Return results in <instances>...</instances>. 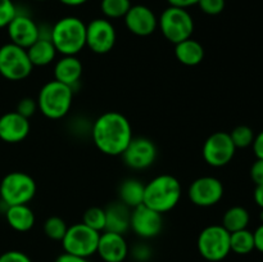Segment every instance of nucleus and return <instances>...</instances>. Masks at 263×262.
<instances>
[{"instance_id": "1", "label": "nucleus", "mask_w": 263, "mask_h": 262, "mask_svg": "<svg viewBox=\"0 0 263 262\" xmlns=\"http://www.w3.org/2000/svg\"><path fill=\"white\" fill-rule=\"evenodd\" d=\"M98 151L110 157L122 156L133 136L131 123L122 113L105 112L95 120L91 130Z\"/></svg>"}, {"instance_id": "2", "label": "nucleus", "mask_w": 263, "mask_h": 262, "mask_svg": "<svg viewBox=\"0 0 263 262\" xmlns=\"http://www.w3.org/2000/svg\"><path fill=\"white\" fill-rule=\"evenodd\" d=\"M182 188L179 180L168 174L153 177L144 190V204L159 213H167L179 204Z\"/></svg>"}, {"instance_id": "3", "label": "nucleus", "mask_w": 263, "mask_h": 262, "mask_svg": "<svg viewBox=\"0 0 263 262\" xmlns=\"http://www.w3.org/2000/svg\"><path fill=\"white\" fill-rule=\"evenodd\" d=\"M49 39L57 53L77 55L86 46V25L77 17H63L51 27Z\"/></svg>"}, {"instance_id": "4", "label": "nucleus", "mask_w": 263, "mask_h": 262, "mask_svg": "<svg viewBox=\"0 0 263 262\" xmlns=\"http://www.w3.org/2000/svg\"><path fill=\"white\" fill-rule=\"evenodd\" d=\"M73 100V90L68 85L51 80L39 91L37 108L46 118L61 120L69 112Z\"/></svg>"}, {"instance_id": "5", "label": "nucleus", "mask_w": 263, "mask_h": 262, "mask_svg": "<svg viewBox=\"0 0 263 262\" xmlns=\"http://www.w3.org/2000/svg\"><path fill=\"white\" fill-rule=\"evenodd\" d=\"M158 27L164 39L176 45L192 38L194 32V20L184 8L170 5L159 15Z\"/></svg>"}, {"instance_id": "6", "label": "nucleus", "mask_w": 263, "mask_h": 262, "mask_svg": "<svg viewBox=\"0 0 263 262\" xmlns=\"http://www.w3.org/2000/svg\"><path fill=\"white\" fill-rule=\"evenodd\" d=\"M36 194V182L26 172H9L0 182V198L7 207L28 204Z\"/></svg>"}, {"instance_id": "7", "label": "nucleus", "mask_w": 263, "mask_h": 262, "mask_svg": "<svg viewBox=\"0 0 263 262\" xmlns=\"http://www.w3.org/2000/svg\"><path fill=\"white\" fill-rule=\"evenodd\" d=\"M198 252L210 262H220L231 252L230 233L222 225H210L199 233Z\"/></svg>"}, {"instance_id": "8", "label": "nucleus", "mask_w": 263, "mask_h": 262, "mask_svg": "<svg viewBox=\"0 0 263 262\" xmlns=\"http://www.w3.org/2000/svg\"><path fill=\"white\" fill-rule=\"evenodd\" d=\"M33 66L27 50L15 44H4L0 48V74L9 81H22L32 72Z\"/></svg>"}, {"instance_id": "9", "label": "nucleus", "mask_w": 263, "mask_h": 262, "mask_svg": "<svg viewBox=\"0 0 263 262\" xmlns=\"http://www.w3.org/2000/svg\"><path fill=\"white\" fill-rule=\"evenodd\" d=\"M99 238L100 233L92 230L85 223H73L67 229L66 235L62 239V246L67 253L89 258L97 253Z\"/></svg>"}, {"instance_id": "10", "label": "nucleus", "mask_w": 263, "mask_h": 262, "mask_svg": "<svg viewBox=\"0 0 263 262\" xmlns=\"http://www.w3.org/2000/svg\"><path fill=\"white\" fill-rule=\"evenodd\" d=\"M236 148L230 134L217 131L207 138L203 144L202 154L205 163L212 167H223L233 161Z\"/></svg>"}, {"instance_id": "11", "label": "nucleus", "mask_w": 263, "mask_h": 262, "mask_svg": "<svg viewBox=\"0 0 263 262\" xmlns=\"http://www.w3.org/2000/svg\"><path fill=\"white\" fill-rule=\"evenodd\" d=\"M187 197L198 207H212L223 197V184L213 176H202L195 179L187 189Z\"/></svg>"}, {"instance_id": "12", "label": "nucleus", "mask_w": 263, "mask_h": 262, "mask_svg": "<svg viewBox=\"0 0 263 262\" xmlns=\"http://www.w3.org/2000/svg\"><path fill=\"white\" fill-rule=\"evenodd\" d=\"M117 39L115 26L107 18H95L86 25V46L97 54H107Z\"/></svg>"}, {"instance_id": "13", "label": "nucleus", "mask_w": 263, "mask_h": 262, "mask_svg": "<svg viewBox=\"0 0 263 262\" xmlns=\"http://www.w3.org/2000/svg\"><path fill=\"white\" fill-rule=\"evenodd\" d=\"M130 229L139 238H156L163 229V215L143 203L131 210Z\"/></svg>"}, {"instance_id": "14", "label": "nucleus", "mask_w": 263, "mask_h": 262, "mask_svg": "<svg viewBox=\"0 0 263 262\" xmlns=\"http://www.w3.org/2000/svg\"><path fill=\"white\" fill-rule=\"evenodd\" d=\"M121 157L130 169L145 170L156 161L157 146L148 138H133Z\"/></svg>"}, {"instance_id": "15", "label": "nucleus", "mask_w": 263, "mask_h": 262, "mask_svg": "<svg viewBox=\"0 0 263 262\" xmlns=\"http://www.w3.org/2000/svg\"><path fill=\"white\" fill-rule=\"evenodd\" d=\"M123 20L126 28L140 38L152 35L158 28V18L146 5H131Z\"/></svg>"}, {"instance_id": "16", "label": "nucleus", "mask_w": 263, "mask_h": 262, "mask_svg": "<svg viewBox=\"0 0 263 262\" xmlns=\"http://www.w3.org/2000/svg\"><path fill=\"white\" fill-rule=\"evenodd\" d=\"M8 36L10 39V43L21 46L23 49H27L32 45L39 38H40V28L36 25L35 21L26 14L17 13L15 17L10 21L7 26Z\"/></svg>"}, {"instance_id": "17", "label": "nucleus", "mask_w": 263, "mask_h": 262, "mask_svg": "<svg viewBox=\"0 0 263 262\" xmlns=\"http://www.w3.org/2000/svg\"><path fill=\"white\" fill-rule=\"evenodd\" d=\"M97 253L104 262H123L128 254V246L122 234L100 233Z\"/></svg>"}, {"instance_id": "18", "label": "nucleus", "mask_w": 263, "mask_h": 262, "mask_svg": "<svg viewBox=\"0 0 263 262\" xmlns=\"http://www.w3.org/2000/svg\"><path fill=\"white\" fill-rule=\"evenodd\" d=\"M30 121L20 113L8 112L0 117V140L17 144L25 140L30 134Z\"/></svg>"}, {"instance_id": "19", "label": "nucleus", "mask_w": 263, "mask_h": 262, "mask_svg": "<svg viewBox=\"0 0 263 262\" xmlns=\"http://www.w3.org/2000/svg\"><path fill=\"white\" fill-rule=\"evenodd\" d=\"M81 61L76 55H62L54 66V80L73 87L82 76Z\"/></svg>"}, {"instance_id": "20", "label": "nucleus", "mask_w": 263, "mask_h": 262, "mask_svg": "<svg viewBox=\"0 0 263 262\" xmlns=\"http://www.w3.org/2000/svg\"><path fill=\"white\" fill-rule=\"evenodd\" d=\"M131 208L121 202L112 203L105 208V229L104 231L125 234L130 229Z\"/></svg>"}, {"instance_id": "21", "label": "nucleus", "mask_w": 263, "mask_h": 262, "mask_svg": "<svg viewBox=\"0 0 263 262\" xmlns=\"http://www.w3.org/2000/svg\"><path fill=\"white\" fill-rule=\"evenodd\" d=\"M5 218L8 225L18 233L30 231L35 225V213L28 204L9 205L5 211Z\"/></svg>"}, {"instance_id": "22", "label": "nucleus", "mask_w": 263, "mask_h": 262, "mask_svg": "<svg viewBox=\"0 0 263 262\" xmlns=\"http://www.w3.org/2000/svg\"><path fill=\"white\" fill-rule=\"evenodd\" d=\"M175 57L184 66H198L204 59V48L193 38L186 39L175 45Z\"/></svg>"}, {"instance_id": "23", "label": "nucleus", "mask_w": 263, "mask_h": 262, "mask_svg": "<svg viewBox=\"0 0 263 262\" xmlns=\"http://www.w3.org/2000/svg\"><path fill=\"white\" fill-rule=\"evenodd\" d=\"M28 58L33 67H45L50 64L57 57V49L49 38H40L27 49Z\"/></svg>"}, {"instance_id": "24", "label": "nucleus", "mask_w": 263, "mask_h": 262, "mask_svg": "<svg viewBox=\"0 0 263 262\" xmlns=\"http://www.w3.org/2000/svg\"><path fill=\"white\" fill-rule=\"evenodd\" d=\"M144 190H145V184H143L140 180L134 177L123 180L118 189L120 202L133 210L144 203Z\"/></svg>"}, {"instance_id": "25", "label": "nucleus", "mask_w": 263, "mask_h": 262, "mask_svg": "<svg viewBox=\"0 0 263 262\" xmlns=\"http://www.w3.org/2000/svg\"><path fill=\"white\" fill-rule=\"evenodd\" d=\"M249 212L241 205H234L229 208L222 217L221 225L229 231V233H235V231L247 229L249 225Z\"/></svg>"}, {"instance_id": "26", "label": "nucleus", "mask_w": 263, "mask_h": 262, "mask_svg": "<svg viewBox=\"0 0 263 262\" xmlns=\"http://www.w3.org/2000/svg\"><path fill=\"white\" fill-rule=\"evenodd\" d=\"M230 249L231 252L240 256H246L254 251L253 233L248 229L230 233Z\"/></svg>"}, {"instance_id": "27", "label": "nucleus", "mask_w": 263, "mask_h": 262, "mask_svg": "<svg viewBox=\"0 0 263 262\" xmlns=\"http://www.w3.org/2000/svg\"><path fill=\"white\" fill-rule=\"evenodd\" d=\"M131 8L130 0H102L100 9L107 20L123 18Z\"/></svg>"}, {"instance_id": "28", "label": "nucleus", "mask_w": 263, "mask_h": 262, "mask_svg": "<svg viewBox=\"0 0 263 262\" xmlns=\"http://www.w3.org/2000/svg\"><path fill=\"white\" fill-rule=\"evenodd\" d=\"M67 229H68V226H67L66 221L58 216H51V217L46 218L43 226L44 234L49 239L55 241H62V239L66 235Z\"/></svg>"}, {"instance_id": "29", "label": "nucleus", "mask_w": 263, "mask_h": 262, "mask_svg": "<svg viewBox=\"0 0 263 262\" xmlns=\"http://www.w3.org/2000/svg\"><path fill=\"white\" fill-rule=\"evenodd\" d=\"M82 223L98 233H103L105 229V210L100 207L87 208L82 216Z\"/></svg>"}, {"instance_id": "30", "label": "nucleus", "mask_w": 263, "mask_h": 262, "mask_svg": "<svg viewBox=\"0 0 263 262\" xmlns=\"http://www.w3.org/2000/svg\"><path fill=\"white\" fill-rule=\"evenodd\" d=\"M254 136L256 135H254L253 130L247 125L236 126V127H234L233 131L230 133V138L236 149L248 148L249 145L253 144Z\"/></svg>"}, {"instance_id": "31", "label": "nucleus", "mask_w": 263, "mask_h": 262, "mask_svg": "<svg viewBox=\"0 0 263 262\" xmlns=\"http://www.w3.org/2000/svg\"><path fill=\"white\" fill-rule=\"evenodd\" d=\"M17 13V8L12 0H0V28L7 27Z\"/></svg>"}, {"instance_id": "32", "label": "nucleus", "mask_w": 263, "mask_h": 262, "mask_svg": "<svg viewBox=\"0 0 263 262\" xmlns=\"http://www.w3.org/2000/svg\"><path fill=\"white\" fill-rule=\"evenodd\" d=\"M198 7L207 15H218L225 9V0H199Z\"/></svg>"}, {"instance_id": "33", "label": "nucleus", "mask_w": 263, "mask_h": 262, "mask_svg": "<svg viewBox=\"0 0 263 262\" xmlns=\"http://www.w3.org/2000/svg\"><path fill=\"white\" fill-rule=\"evenodd\" d=\"M36 110H37V102L35 99H32V98L26 97L18 102L15 112L30 120V117H32L35 115Z\"/></svg>"}, {"instance_id": "34", "label": "nucleus", "mask_w": 263, "mask_h": 262, "mask_svg": "<svg viewBox=\"0 0 263 262\" xmlns=\"http://www.w3.org/2000/svg\"><path fill=\"white\" fill-rule=\"evenodd\" d=\"M0 262H32V259L21 251H8L0 254Z\"/></svg>"}, {"instance_id": "35", "label": "nucleus", "mask_w": 263, "mask_h": 262, "mask_svg": "<svg viewBox=\"0 0 263 262\" xmlns=\"http://www.w3.org/2000/svg\"><path fill=\"white\" fill-rule=\"evenodd\" d=\"M251 177L256 185L263 182V159H257L251 167Z\"/></svg>"}, {"instance_id": "36", "label": "nucleus", "mask_w": 263, "mask_h": 262, "mask_svg": "<svg viewBox=\"0 0 263 262\" xmlns=\"http://www.w3.org/2000/svg\"><path fill=\"white\" fill-rule=\"evenodd\" d=\"M252 146H253V152L256 154L257 159H263V131L254 136Z\"/></svg>"}, {"instance_id": "37", "label": "nucleus", "mask_w": 263, "mask_h": 262, "mask_svg": "<svg viewBox=\"0 0 263 262\" xmlns=\"http://www.w3.org/2000/svg\"><path fill=\"white\" fill-rule=\"evenodd\" d=\"M55 262H89V259L85 258V257H80L76 256V254H71L64 252V253L59 254V256L57 257Z\"/></svg>"}, {"instance_id": "38", "label": "nucleus", "mask_w": 263, "mask_h": 262, "mask_svg": "<svg viewBox=\"0 0 263 262\" xmlns=\"http://www.w3.org/2000/svg\"><path fill=\"white\" fill-rule=\"evenodd\" d=\"M254 238V249L263 253V223L258 226L253 233Z\"/></svg>"}, {"instance_id": "39", "label": "nucleus", "mask_w": 263, "mask_h": 262, "mask_svg": "<svg viewBox=\"0 0 263 262\" xmlns=\"http://www.w3.org/2000/svg\"><path fill=\"white\" fill-rule=\"evenodd\" d=\"M168 4L171 7H177V8H184V9H187V8L193 7V5H197L199 0H167Z\"/></svg>"}, {"instance_id": "40", "label": "nucleus", "mask_w": 263, "mask_h": 262, "mask_svg": "<svg viewBox=\"0 0 263 262\" xmlns=\"http://www.w3.org/2000/svg\"><path fill=\"white\" fill-rule=\"evenodd\" d=\"M149 254H151V252H149V249L146 248L145 246H138L134 249V256H135V258L139 259V261L148 259Z\"/></svg>"}, {"instance_id": "41", "label": "nucleus", "mask_w": 263, "mask_h": 262, "mask_svg": "<svg viewBox=\"0 0 263 262\" xmlns=\"http://www.w3.org/2000/svg\"><path fill=\"white\" fill-rule=\"evenodd\" d=\"M254 202L257 203L258 207L263 208V182L262 184L256 185V189H254Z\"/></svg>"}, {"instance_id": "42", "label": "nucleus", "mask_w": 263, "mask_h": 262, "mask_svg": "<svg viewBox=\"0 0 263 262\" xmlns=\"http://www.w3.org/2000/svg\"><path fill=\"white\" fill-rule=\"evenodd\" d=\"M62 4L67 5V7H80V5L85 4L87 3L89 0H59Z\"/></svg>"}, {"instance_id": "43", "label": "nucleus", "mask_w": 263, "mask_h": 262, "mask_svg": "<svg viewBox=\"0 0 263 262\" xmlns=\"http://www.w3.org/2000/svg\"><path fill=\"white\" fill-rule=\"evenodd\" d=\"M261 213H259V218H261V222L263 223V208H261Z\"/></svg>"}, {"instance_id": "44", "label": "nucleus", "mask_w": 263, "mask_h": 262, "mask_svg": "<svg viewBox=\"0 0 263 262\" xmlns=\"http://www.w3.org/2000/svg\"><path fill=\"white\" fill-rule=\"evenodd\" d=\"M36 2H46V0H36Z\"/></svg>"}]
</instances>
